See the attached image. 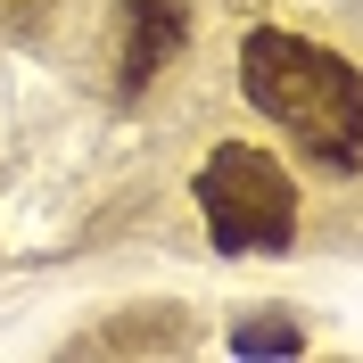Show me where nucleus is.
Masks as SVG:
<instances>
[{
    "mask_svg": "<svg viewBox=\"0 0 363 363\" xmlns=\"http://www.w3.org/2000/svg\"><path fill=\"white\" fill-rule=\"evenodd\" d=\"M199 206L215 248L256 256V248H289L297 231V182L272 149H248V140H223L215 157L199 165Z\"/></svg>",
    "mask_w": 363,
    "mask_h": 363,
    "instance_id": "obj_2",
    "label": "nucleus"
},
{
    "mask_svg": "<svg viewBox=\"0 0 363 363\" xmlns=\"http://www.w3.org/2000/svg\"><path fill=\"white\" fill-rule=\"evenodd\" d=\"M240 91L314 165H330V174H355L363 165V74L347 67L339 50L297 42L281 25H256L240 42Z\"/></svg>",
    "mask_w": 363,
    "mask_h": 363,
    "instance_id": "obj_1",
    "label": "nucleus"
},
{
    "mask_svg": "<svg viewBox=\"0 0 363 363\" xmlns=\"http://www.w3.org/2000/svg\"><path fill=\"white\" fill-rule=\"evenodd\" d=\"M264 347H297L289 322H256V330H240V355H264Z\"/></svg>",
    "mask_w": 363,
    "mask_h": 363,
    "instance_id": "obj_4",
    "label": "nucleus"
},
{
    "mask_svg": "<svg viewBox=\"0 0 363 363\" xmlns=\"http://www.w3.org/2000/svg\"><path fill=\"white\" fill-rule=\"evenodd\" d=\"M182 33H190L182 0H133V9H124V91L149 83V74L182 50Z\"/></svg>",
    "mask_w": 363,
    "mask_h": 363,
    "instance_id": "obj_3",
    "label": "nucleus"
}]
</instances>
